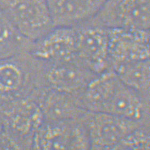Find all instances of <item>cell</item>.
<instances>
[{
    "label": "cell",
    "instance_id": "4",
    "mask_svg": "<svg viewBox=\"0 0 150 150\" xmlns=\"http://www.w3.org/2000/svg\"><path fill=\"white\" fill-rule=\"evenodd\" d=\"M0 10L17 30L31 42L55 27L47 0H0Z\"/></svg>",
    "mask_w": 150,
    "mask_h": 150
},
{
    "label": "cell",
    "instance_id": "12",
    "mask_svg": "<svg viewBox=\"0 0 150 150\" xmlns=\"http://www.w3.org/2000/svg\"><path fill=\"white\" fill-rule=\"evenodd\" d=\"M31 96L38 105L44 120H76L87 111L79 98L47 87L39 88Z\"/></svg>",
    "mask_w": 150,
    "mask_h": 150
},
{
    "label": "cell",
    "instance_id": "17",
    "mask_svg": "<svg viewBox=\"0 0 150 150\" xmlns=\"http://www.w3.org/2000/svg\"><path fill=\"white\" fill-rule=\"evenodd\" d=\"M2 130V114L0 108V131Z\"/></svg>",
    "mask_w": 150,
    "mask_h": 150
},
{
    "label": "cell",
    "instance_id": "9",
    "mask_svg": "<svg viewBox=\"0 0 150 150\" xmlns=\"http://www.w3.org/2000/svg\"><path fill=\"white\" fill-rule=\"evenodd\" d=\"M42 62V87L64 92L79 98L98 75L78 61L56 64Z\"/></svg>",
    "mask_w": 150,
    "mask_h": 150
},
{
    "label": "cell",
    "instance_id": "13",
    "mask_svg": "<svg viewBox=\"0 0 150 150\" xmlns=\"http://www.w3.org/2000/svg\"><path fill=\"white\" fill-rule=\"evenodd\" d=\"M106 0H47L54 27L75 28L90 21Z\"/></svg>",
    "mask_w": 150,
    "mask_h": 150
},
{
    "label": "cell",
    "instance_id": "2",
    "mask_svg": "<svg viewBox=\"0 0 150 150\" xmlns=\"http://www.w3.org/2000/svg\"><path fill=\"white\" fill-rule=\"evenodd\" d=\"M42 86V62L30 51L0 59V107L30 97Z\"/></svg>",
    "mask_w": 150,
    "mask_h": 150
},
{
    "label": "cell",
    "instance_id": "5",
    "mask_svg": "<svg viewBox=\"0 0 150 150\" xmlns=\"http://www.w3.org/2000/svg\"><path fill=\"white\" fill-rule=\"evenodd\" d=\"M32 149L89 150V133L81 118L44 120L35 135Z\"/></svg>",
    "mask_w": 150,
    "mask_h": 150
},
{
    "label": "cell",
    "instance_id": "3",
    "mask_svg": "<svg viewBox=\"0 0 150 150\" xmlns=\"http://www.w3.org/2000/svg\"><path fill=\"white\" fill-rule=\"evenodd\" d=\"M2 131L16 149H32L33 139L44 117L36 101L30 97L1 106Z\"/></svg>",
    "mask_w": 150,
    "mask_h": 150
},
{
    "label": "cell",
    "instance_id": "16",
    "mask_svg": "<svg viewBox=\"0 0 150 150\" xmlns=\"http://www.w3.org/2000/svg\"><path fill=\"white\" fill-rule=\"evenodd\" d=\"M150 147V123H143L125 137L117 150H148Z\"/></svg>",
    "mask_w": 150,
    "mask_h": 150
},
{
    "label": "cell",
    "instance_id": "8",
    "mask_svg": "<svg viewBox=\"0 0 150 150\" xmlns=\"http://www.w3.org/2000/svg\"><path fill=\"white\" fill-rule=\"evenodd\" d=\"M150 0H106L91 20L107 29L150 30Z\"/></svg>",
    "mask_w": 150,
    "mask_h": 150
},
{
    "label": "cell",
    "instance_id": "15",
    "mask_svg": "<svg viewBox=\"0 0 150 150\" xmlns=\"http://www.w3.org/2000/svg\"><path fill=\"white\" fill-rule=\"evenodd\" d=\"M33 42L23 36L0 10V59L30 51Z\"/></svg>",
    "mask_w": 150,
    "mask_h": 150
},
{
    "label": "cell",
    "instance_id": "6",
    "mask_svg": "<svg viewBox=\"0 0 150 150\" xmlns=\"http://www.w3.org/2000/svg\"><path fill=\"white\" fill-rule=\"evenodd\" d=\"M89 133L91 149L117 150L132 131L143 123L100 112L86 111L81 118Z\"/></svg>",
    "mask_w": 150,
    "mask_h": 150
},
{
    "label": "cell",
    "instance_id": "14",
    "mask_svg": "<svg viewBox=\"0 0 150 150\" xmlns=\"http://www.w3.org/2000/svg\"><path fill=\"white\" fill-rule=\"evenodd\" d=\"M111 69L126 86L150 101V59L122 64Z\"/></svg>",
    "mask_w": 150,
    "mask_h": 150
},
{
    "label": "cell",
    "instance_id": "10",
    "mask_svg": "<svg viewBox=\"0 0 150 150\" xmlns=\"http://www.w3.org/2000/svg\"><path fill=\"white\" fill-rule=\"evenodd\" d=\"M111 69L150 59V30L108 29Z\"/></svg>",
    "mask_w": 150,
    "mask_h": 150
},
{
    "label": "cell",
    "instance_id": "1",
    "mask_svg": "<svg viewBox=\"0 0 150 150\" xmlns=\"http://www.w3.org/2000/svg\"><path fill=\"white\" fill-rule=\"evenodd\" d=\"M79 99L87 111L150 122V101L126 86L112 69L96 76Z\"/></svg>",
    "mask_w": 150,
    "mask_h": 150
},
{
    "label": "cell",
    "instance_id": "7",
    "mask_svg": "<svg viewBox=\"0 0 150 150\" xmlns=\"http://www.w3.org/2000/svg\"><path fill=\"white\" fill-rule=\"evenodd\" d=\"M74 28L78 61L97 75L111 69L108 29L91 21Z\"/></svg>",
    "mask_w": 150,
    "mask_h": 150
},
{
    "label": "cell",
    "instance_id": "11",
    "mask_svg": "<svg viewBox=\"0 0 150 150\" xmlns=\"http://www.w3.org/2000/svg\"><path fill=\"white\" fill-rule=\"evenodd\" d=\"M30 52L47 63H63L77 60L75 28L55 27L33 42Z\"/></svg>",
    "mask_w": 150,
    "mask_h": 150
}]
</instances>
